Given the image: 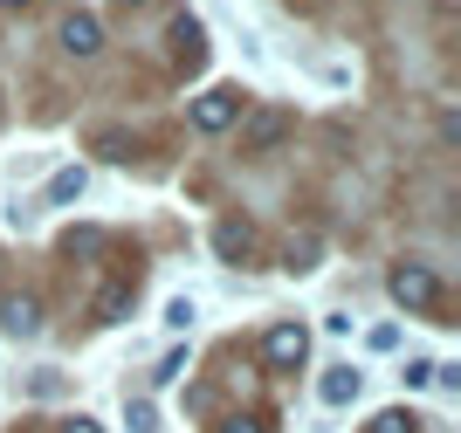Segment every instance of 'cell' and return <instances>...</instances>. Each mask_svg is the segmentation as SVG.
Wrapping results in <instances>:
<instances>
[{"label":"cell","mask_w":461,"mask_h":433,"mask_svg":"<svg viewBox=\"0 0 461 433\" xmlns=\"http://www.w3.org/2000/svg\"><path fill=\"white\" fill-rule=\"evenodd\" d=\"M385 289H393V302H406V310H434V302H441V275L427 262H400L385 275Z\"/></svg>","instance_id":"cell-1"},{"label":"cell","mask_w":461,"mask_h":433,"mask_svg":"<svg viewBox=\"0 0 461 433\" xmlns=\"http://www.w3.org/2000/svg\"><path fill=\"white\" fill-rule=\"evenodd\" d=\"M234 117H241V90H207V96H193V131H228Z\"/></svg>","instance_id":"cell-2"},{"label":"cell","mask_w":461,"mask_h":433,"mask_svg":"<svg viewBox=\"0 0 461 433\" xmlns=\"http://www.w3.org/2000/svg\"><path fill=\"white\" fill-rule=\"evenodd\" d=\"M262 351H269V365H276V372H289V365H303L310 330H303V323H276L269 338H262Z\"/></svg>","instance_id":"cell-3"},{"label":"cell","mask_w":461,"mask_h":433,"mask_svg":"<svg viewBox=\"0 0 461 433\" xmlns=\"http://www.w3.org/2000/svg\"><path fill=\"white\" fill-rule=\"evenodd\" d=\"M62 49H69V56H96V49H104L96 14H69V21H62Z\"/></svg>","instance_id":"cell-4"},{"label":"cell","mask_w":461,"mask_h":433,"mask_svg":"<svg viewBox=\"0 0 461 433\" xmlns=\"http://www.w3.org/2000/svg\"><path fill=\"white\" fill-rule=\"evenodd\" d=\"M283 131H289V117H283V111L249 117V131H241V151H269V145H283Z\"/></svg>","instance_id":"cell-5"},{"label":"cell","mask_w":461,"mask_h":433,"mask_svg":"<svg viewBox=\"0 0 461 433\" xmlns=\"http://www.w3.org/2000/svg\"><path fill=\"white\" fill-rule=\"evenodd\" d=\"M317 392H324V406H351V399H358V372H351V365H338V372H324V385H317Z\"/></svg>","instance_id":"cell-6"},{"label":"cell","mask_w":461,"mask_h":433,"mask_svg":"<svg viewBox=\"0 0 461 433\" xmlns=\"http://www.w3.org/2000/svg\"><path fill=\"white\" fill-rule=\"evenodd\" d=\"M7 330H14V338H35V330H41V302L14 296V302H7Z\"/></svg>","instance_id":"cell-7"},{"label":"cell","mask_w":461,"mask_h":433,"mask_svg":"<svg viewBox=\"0 0 461 433\" xmlns=\"http://www.w3.org/2000/svg\"><path fill=\"white\" fill-rule=\"evenodd\" d=\"M124 310H131V283H111L96 296V323H124Z\"/></svg>","instance_id":"cell-8"},{"label":"cell","mask_w":461,"mask_h":433,"mask_svg":"<svg viewBox=\"0 0 461 433\" xmlns=\"http://www.w3.org/2000/svg\"><path fill=\"white\" fill-rule=\"evenodd\" d=\"M173 56L179 62H200V21H186V14L173 21Z\"/></svg>","instance_id":"cell-9"},{"label":"cell","mask_w":461,"mask_h":433,"mask_svg":"<svg viewBox=\"0 0 461 433\" xmlns=\"http://www.w3.org/2000/svg\"><path fill=\"white\" fill-rule=\"evenodd\" d=\"M62 200H83V166H69V172L49 179V207H62Z\"/></svg>","instance_id":"cell-10"},{"label":"cell","mask_w":461,"mask_h":433,"mask_svg":"<svg viewBox=\"0 0 461 433\" xmlns=\"http://www.w3.org/2000/svg\"><path fill=\"white\" fill-rule=\"evenodd\" d=\"M249 227H234V221H221V234H213V248H221V255H249Z\"/></svg>","instance_id":"cell-11"},{"label":"cell","mask_w":461,"mask_h":433,"mask_svg":"<svg viewBox=\"0 0 461 433\" xmlns=\"http://www.w3.org/2000/svg\"><path fill=\"white\" fill-rule=\"evenodd\" d=\"M366 433H420V419H413V413H379Z\"/></svg>","instance_id":"cell-12"},{"label":"cell","mask_w":461,"mask_h":433,"mask_svg":"<svg viewBox=\"0 0 461 433\" xmlns=\"http://www.w3.org/2000/svg\"><path fill=\"white\" fill-rule=\"evenodd\" d=\"M434 372H441V365H427V358H413V365H406V385H434Z\"/></svg>","instance_id":"cell-13"},{"label":"cell","mask_w":461,"mask_h":433,"mask_svg":"<svg viewBox=\"0 0 461 433\" xmlns=\"http://www.w3.org/2000/svg\"><path fill=\"white\" fill-rule=\"evenodd\" d=\"M166 323H173V330H186V323H193V302H186V296L166 302Z\"/></svg>","instance_id":"cell-14"},{"label":"cell","mask_w":461,"mask_h":433,"mask_svg":"<svg viewBox=\"0 0 461 433\" xmlns=\"http://www.w3.org/2000/svg\"><path fill=\"white\" fill-rule=\"evenodd\" d=\"M131 433H158V427H152V406H145V399L131 406Z\"/></svg>","instance_id":"cell-15"},{"label":"cell","mask_w":461,"mask_h":433,"mask_svg":"<svg viewBox=\"0 0 461 433\" xmlns=\"http://www.w3.org/2000/svg\"><path fill=\"white\" fill-rule=\"evenodd\" d=\"M221 433H269V427H262V419H228Z\"/></svg>","instance_id":"cell-16"},{"label":"cell","mask_w":461,"mask_h":433,"mask_svg":"<svg viewBox=\"0 0 461 433\" xmlns=\"http://www.w3.org/2000/svg\"><path fill=\"white\" fill-rule=\"evenodd\" d=\"M62 433H96V427H90V419H62Z\"/></svg>","instance_id":"cell-17"},{"label":"cell","mask_w":461,"mask_h":433,"mask_svg":"<svg viewBox=\"0 0 461 433\" xmlns=\"http://www.w3.org/2000/svg\"><path fill=\"white\" fill-rule=\"evenodd\" d=\"M0 7H21V0H0Z\"/></svg>","instance_id":"cell-18"},{"label":"cell","mask_w":461,"mask_h":433,"mask_svg":"<svg viewBox=\"0 0 461 433\" xmlns=\"http://www.w3.org/2000/svg\"><path fill=\"white\" fill-rule=\"evenodd\" d=\"M124 7H131V0H124Z\"/></svg>","instance_id":"cell-19"}]
</instances>
